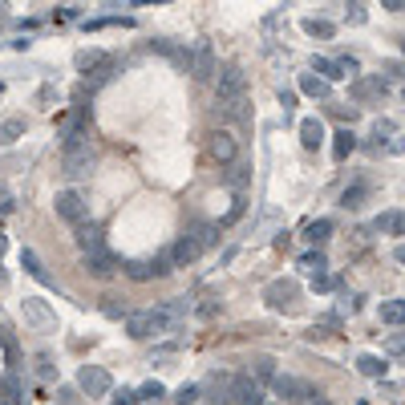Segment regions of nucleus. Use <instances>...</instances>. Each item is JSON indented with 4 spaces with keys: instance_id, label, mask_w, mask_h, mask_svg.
I'll use <instances>...</instances> for the list:
<instances>
[{
    "instance_id": "obj_1",
    "label": "nucleus",
    "mask_w": 405,
    "mask_h": 405,
    "mask_svg": "<svg viewBox=\"0 0 405 405\" xmlns=\"http://www.w3.org/2000/svg\"><path fill=\"white\" fill-rule=\"evenodd\" d=\"M90 167H93V142L82 130H69L65 150H61V171L69 179H82V175H90Z\"/></svg>"
},
{
    "instance_id": "obj_2",
    "label": "nucleus",
    "mask_w": 405,
    "mask_h": 405,
    "mask_svg": "<svg viewBox=\"0 0 405 405\" xmlns=\"http://www.w3.org/2000/svg\"><path fill=\"white\" fill-rule=\"evenodd\" d=\"M215 235H219V231H215L211 223L199 227V231H191V235H182L179 243L171 247V264H175V268H186V264H195V260H199V256H203V251H207V247L215 243Z\"/></svg>"
},
{
    "instance_id": "obj_3",
    "label": "nucleus",
    "mask_w": 405,
    "mask_h": 405,
    "mask_svg": "<svg viewBox=\"0 0 405 405\" xmlns=\"http://www.w3.org/2000/svg\"><path fill=\"white\" fill-rule=\"evenodd\" d=\"M53 207H57V219H65L69 227L90 223V203H86L77 191H61V195L53 199Z\"/></svg>"
},
{
    "instance_id": "obj_4",
    "label": "nucleus",
    "mask_w": 405,
    "mask_h": 405,
    "mask_svg": "<svg viewBox=\"0 0 405 405\" xmlns=\"http://www.w3.org/2000/svg\"><path fill=\"white\" fill-rule=\"evenodd\" d=\"M227 405H260V381L256 377H223Z\"/></svg>"
},
{
    "instance_id": "obj_5",
    "label": "nucleus",
    "mask_w": 405,
    "mask_h": 405,
    "mask_svg": "<svg viewBox=\"0 0 405 405\" xmlns=\"http://www.w3.org/2000/svg\"><path fill=\"white\" fill-rule=\"evenodd\" d=\"M215 90H219V101H247V77H243V69L239 65H227L223 73H219V82H215Z\"/></svg>"
},
{
    "instance_id": "obj_6",
    "label": "nucleus",
    "mask_w": 405,
    "mask_h": 405,
    "mask_svg": "<svg viewBox=\"0 0 405 405\" xmlns=\"http://www.w3.org/2000/svg\"><path fill=\"white\" fill-rule=\"evenodd\" d=\"M296 296H300V284L296 280H271L268 288H264V300H268V308H275V312H288L296 304Z\"/></svg>"
},
{
    "instance_id": "obj_7",
    "label": "nucleus",
    "mask_w": 405,
    "mask_h": 405,
    "mask_svg": "<svg viewBox=\"0 0 405 405\" xmlns=\"http://www.w3.org/2000/svg\"><path fill=\"white\" fill-rule=\"evenodd\" d=\"M271 389L280 393V397H292V402H316V389L308 381H300V377H288V373H275L271 377Z\"/></svg>"
},
{
    "instance_id": "obj_8",
    "label": "nucleus",
    "mask_w": 405,
    "mask_h": 405,
    "mask_svg": "<svg viewBox=\"0 0 405 405\" xmlns=\"http://www.w3.org/2000/svg\"><path fill=\"white\" fill-rule=\"evenodd\" d=\"M77 385H82L90 397H106L114 381H110V373H106L101 365H82V373H77Z\"/></svg>"
},
{
    "instance_id": "obj_9",
    "label": "nucleus",
    "mask_w": 405,
    "mask_h": 405,
    "mask_svg": "<svg viewBox=\"0 0 405 405\" xmlns=\"http://www.w3.org/2000/svg\"><path fill=\"white\" fill-rule=\"evenodd\" d=\"M21 312H25V320H29L33 328H41V332H49V328H57V316L49 312V304L41 300V296H25V304H21Z\"/></svg>"
},
{
    "instance_id": "obj_10",
    "label": "nucleus",
    "mask_w": 405,
    "mask_h": 405,
    "mask_svg": "<svg viewBox=\"0 0 405 405\" xmlns=\"http://www.w3.org/2000/svg\"><path fill=\"white\" fill-rule=\"evenodd\" d=\"M191 73L199 77V82H211L219 69H215V53H211V45H199L195 53H191Z\"/></svg>"
},
{
    "instance_id": "obj_11",
    "label": "nucleus",
    "mask_w": 405,
    "mask_h": 405,
    "mask_svg": "<svg viewBox=\"0 0 405 405\" xmlns=\"http://www.w3.org/2000/svg\"><path fill=\"white\" fill-rule=\"evenodd\" d=\"M110 65H114V61H110L106 53H97V49L77 53V69H82V73H90V69H93V77H106V73H110Z\"/></svg>"
},
{
    "instance_id": "obj_12",
    "label": "nucleus",
    "mask_w": 405,
    "mask_h": 405,
    "mask_svg": "<svg viewBox=\"0 0 405 405\" xmlns=\"http://www.w3.org/2000/svg\"><path fill=\"white\" fill-rule=\"evenodd\" d=\"M385 77H360V82H353V101H373V97H385Z\"/></svg>"
},
{
    "instance_id": "obj_13",
    "label": "nucleus",
    "mask_w": 405,
    "mask_h": 405,
    "mask_svg": "<svg viewBox=\"0 0 405 405\" xmlns=\"http://www.w3.org/2000/svg\"><path fill=\"white\" fill-rule=\"evenodd\" d=\"M77 247H82V256H93V251H106V239L93 223H82L77 227Z\"/></svg>"
},
{
    "instance_id": "obj_14",
    "label": "nucleus",
    "mask_w": 405,
    "mask_h": 405,
    "mask_svg": "<svg viewBox=\"0 0 405 405\" xmlns=\"http://www.w3.org/2000/svg\"><path fill=\"white\" fill-rule=\"evenodd\" d=\"M211 154H215L223 167H231V162H235V138L227 134V130H215V134H211Z\"/></svg>"
},
{
    "instance_id": "obj_15",
    "label": "nucleus",
    "mask_w": 405,
    "mask_h": 405,
    "mask_svg": "<svg viewBox=\"0 0 405 405\" xmlns=\"http://www.w3.org/2000/svg\"><path fill=\"white\" fill-rule=\"evenodd\" d=\"M82 264H86V271H90V275L106 280V275L114 271V256H110V251H93V256H82Z\"/></svg>"
},
{
    "instance_id": "obj_16",
    "label": "nucleus",
    "mask_w": 405,
    "mask_h": 405,
    "mask_svg": "<svg viewBox=\"0 0 405 405\" xmlns=\"http://www.w3.org/2000/svg\"><path fill=\"white\" fill-rule=\"evenodd\" d=\"M126 332H130L134 341L154 336V320H150V312H130V316H126Z\"/></svg>"
},
{
    "instance_id": "obj_17",
    "label": "nucleus",
    "mask_w": 405,
    "mask_h": 405,
    "mask_svg": "<svg viewBox=\"0 0 405 405\" xmlns=\"http://www.w3.org/2000/svg\"><path fill=\"white\" fill-rule=\"evenodd\" d=\"M373 227H377L381 235H405V211H381Z\"/></svg>"
},
{
    "instance_id": "obj_18",
    "label": "nucleus",
    "mask_w": 405,
    "mask_h": 405,
    "mask_svg": "<svg viewBox=\"0 0 405 405\" xmlns=\"http://www.w3.org/2000/svg\"><path fill=\"white\" fill-rule=\"evenodd\" d=\"M300 142H304L308 150H316V146L324 142V126H320L316 118H304V122H300Z\"/></svg>"
},
{
    "instance_id": "obj_19",
    "label": "nucleus",
    "mask_w": 405,
    "mask_h": 405,
    "mask_svg": "<svg viewBox=\"0 0 405 405\" xmlns=\"http://www.w3.org/2000/svg\"><path fill=\"white\" fill-rule=\"evenodd\" d=\"M215 114L227 122H247V101H215Z\"/></svg>"
},
{
    "instance_id": "obj_20",
    "label": "nucleus",
    "mask_w": 405,
    "mask_h": 405,
    "mask_svg": "<svg viewBox=\"0 0 405 405\" xmlns=\"http://www.w3.org/2000/svg\"><path fill=\"white\" fill-rule=\"evenodd\" d=\"M312 73H320V82H336V77H345L341 61H328V57H316V61H312Z\"/></svg>"
},
{
    "instance_id": "obj_21",
    "label": "nucleus",
    "mask_w": 405,
    "mask_h": 405,
    "mask_svg": "<svg viewBox=\"0 0 405 405\" xmlns=\"http://www.w3.org/2000/svg\"><path fill=\"white\" fill-rule=\"evenodd\" d=\"M381 320L385 324H405V300H381Z\"/></svg>"
},
{
    "instance_id": "obj_22",
    "label": "nucleus",
    "mask_w": 405,
    "mask_h": 405,
    "mask_svg": "<svg viewBox=\"0 0 405 405\" xmlns=\"http://www.w3.org/2000/svg\"><path fill=\"white\" fill-rule=\"evenodd\" d=\"M357 150V138H353V130H341V134H332V154L336 158H349Z\"/></svg>"
},
{
    "instance_id": "obj_23",
    "label": "nucleus",
    "mask_w": 405,
    "mask_h": 405,
    "mask_svg": "<svg viewBox=\"0 0 405 405\" xmlns=\"http://www.w3.org/2000/svg\"><path fill=\"white\" fill-rule=\"evenodd\" d=\"M357 369L365 373V377H385L389 365H385L381 357H373V353H365V357H357Z\"/></svg>"
},
{
    "instance_id": "obj_24",
    "label": "nucleus",
    "mask_w": 405,
    "mask_h": 405,
    "mask_svg": "<svg viewBox=\"0 0 405 405\" xmlns=\"http://www.w3.org/2000/svg\"><path fill=\"white\" fill-rule=\"evenodd\" d=\"M328 235H332V219H316V223L304 227V239H308V243H324Z\"/></svg>"
},
{
    "instance_id": "obj_25",
    "label": "nucleus",
    "mask_w": 405,
    "mask_h": 405,
    "mask_svg": "<svg viewBox=\"0 0 405 405\" xmlns=\"http://www.w3.org/2000/svg\"><path fill=\"white\" fill-rule=\"evenodd\" d=\"M21 134H25V122H21V118H8V122H0V146H12Z\"/></svg>"
},
{
    "instance_id": "obj_26",
    "label": "nucleus",
    "mask_w": 405,
    "mask_h": 405,
    "mask_svg": "<svg viewBox=\"0 0 405 405\" xmlns=\"http://www.w3.org/2000/svg\"><path fill=\"white\" fill-rule=\"evenodd\" d=\"M300 90L308 97H328V82H320L316 73H300Z\"/></svg>"
},
{
    "instance_id": "obj_27",
    "label": "nucleus",
    "mask_w": 405,
    "mask_h": 405,
    "mask_svg": "<svg viewBox=\"0 0 405 405\" xmlns=\"http://www.w3.org/2000/svg\"><path fill=\"white\" fill-rule=\"evenodd\" d=\"M300 268L312 271V275H324V271H328V260H324V251H308V256H300Z\"/></svg>"
},
{
    "instance_id": "obj_28",
    "label": "nucleus",
    "mask_w": 405,
    "mask_h": 405,
    "mask_svg": "<svg viewBox=\"0 0 405 405\" xmlns=\"http://www.w3.org/2000/svg\"><path fill=\"white\" fill-rule=\"evenodd\" d=\"M304 33H308V37H320V41H328V37H332V25H328V21H316V16H308V21H304Z\"/></svg>"
},
{
    "instance_id": "obj_29",
    "label": "nucleus",
    "mask_w": 405,
    "mask_h": 405,
    "mask_svg": "<svg viewBox=\"0 0 405 405\" xmlns=\"http://www.w3.org/2000/svg\"><path fill=\"white\" fill-rule=\"evenodd\" d=\"M21 264H25V271H33L37 280H49L45 268H41V260H37V251H29V247H25V251H21Z\"/></svg>"
},
{
    "instance_id": "obj_30",
    "label": "nucleus",
    "mask_w": 405,
    "mask_h": 405,
    "mask_svg": "<svg viewBox=\"0 0 405 405\" xmlns=\"http://www.w3.org/2000/svg\"><path fill=\"white\" fill-rule=\"evenodd\" d=\"M365 191H369L365 182H353V186L345 191V199H341V203H345V207H360V199H365Z\"/></svg>"
},
{
    "instance_id": "obj_31",
    "label": "nucleus",
    "mask_w": 405,
    "mask_h": 405,
    "mask_svg": "<svg viewBox=\"0 0 405 405\" xmlns=\"http://www.w3.org/2000/svg\"><path fill=\"white\" fill-rule=\"evenodd\" d=\"M162 393H167V389H162V385H158V381H150V385H142V389H138L134 397H138V402H158V397H162Z\"/></svg>"
},
{
    "instance_id": "obj_32",
    "label": "nucleus",
    "mask_w": 405,
    "mask_h": 405,
    "mask_svg": "<svg viewBox=\"0 0 405 405\" xmlns=\"http://www.w3.org/2000/svg\"><path fill=\"white\" fill-rule=\"evenodd\" d=\"M146 264H150L154 275H167V271L175 268V264H171V251H162V256H154V260H146Z\"/></svg>"
},
{
    "instance_id": "obj_33",
    "label": "nucleus",
    "mask_w": 405,
    "mask_h": 405,
    "mask_svg": "<svg viewBox=\"0 0 405 405\" xmlns=\"http://www.w3.org/2000/svg\"><path fill=\"white\" fill-rule=\"evenodd\" d=\"M130 280H150V275H154V271H150V264H146V260H134V264H130Z\"/></svg>"
},
{
    "instance_id": "obj_34",
    "label": "nucleus",
    "mask_w": 405,
    "mask_h": 405,
    "mask_svg": "<svg viewBox=\"0 0 405 405\" xmlns=\"http://www.w3.org/2000/svg\"><path fill=\"white\" fill-rule=\"evenodd\" d=\"M247 171H251V167H231V175H227V182H231V186H247V179H251Z\"/></svg>"
},
{
    "instance_id": "obj_35",
    "label": "nucleus",
    "mask_w": 405,
    "mask_h": 405,
    "mask_svg": "<svg viewBox=\"0 0 405 405\" xmlns=\"http://www.w3.org/2000/svg\"><path fill=\"white\" fill-rule=\"evenodd\" d=\"M312 288H316V292H332V288H336V280L324 271V275H312Z\"/></svg>"
},
{
    "instance_id": "obj_36",
    "label": "nucleus",
    "mask_w": 405,
    "mask_h": 405,
    "mask_svg": "<svg viewBox=\"0 0 405 405\" xmlns=\"http://www.w3.org/2000/svg\"><path fill=\"white\" fill-rule=\"evenodd\" d=\"M195 397H199V389H195V385H182V389H179V397H175V402H179V405H191Z\"/></svg>"
},
{
    "instance_id": "obj_37",
    "label": "nucleus",
    "mask_w": 405,
    "mask_h": 405,
    "mask_svg": "<svg viewBox=\"0 0 405 405\" xmlns=\"http://www.w3.org/2000/svg\"><path fill=\"white\" fill-rule=\"evenodd\" d=\"M256 377H260V381H271V377H275V369H271V360H260V365H256Z\"/></svg>"
},
{
    "instance_id": "obj_38",
    "label": "nucleus",
    "mask_w": 405,
    "mask_h": 405,
    "mask_svg": "<svg viewBox=\"0 0 405 405\" xmlns=\"http://www.w3.org/2000/svg\"><path fill=\"white\" fill-rule=\"evenodd\" d=\"M385 349H389V353H405V332L389 336V341H385Z\"/></svg>"
},
{
    "instance_id": "obj_39",
    "label": "nucleus",
    "mask_w": 405,
    "mask_h": 405,
    "mask_svg": "<svg viewBox=\"0 0 405 405\" xmlns=\"http://www.w3.org/2000/svg\"><path fill=\"white\" fill-rule=\"evenodd\" d=\"M349 21H353V25L365 21V4H349Z\"/></svg>"
},
{
    "instance_id": "obj_40",
    "label": "nucleus",
    "mask_w": 405,
    "mask_h": 405,
    "mask_svg": "<svg viewBox=\"0 0 405 405\" xmlns=\"http://www.w3.org/2000/svg\"><path fill=\"white\" fill-rule=\"evenodd\" d=\"M280 106H284V110H292V106H296V93H292V90H280Z\"/></svg>"
},
{
    "instance_id": "obj_41",
    "label": "nucleus",
    "mask_w": 405,
    "mask_h": 405,
    "mask_svg": "<svg viewBox=\"0 0 405 405\" xmlns=\"http://www.w3.org/2000/svg\"><path fill=\"white\" fill-rule=\"evenodd\" d=\"M381 8H389V12H405V0H385Z\"/></svg>"
},
{
    "instance_id": "obj_42",
    "label": "nucleus",
    "mask_w": 405,
    "mask_h": 405,
    "mask_svg": "<svg viewBox=\"0 0 405 405\" xmlns=\"http://www.w3.org/2000/svg\"><path fill=\"white\" fill-rule=\"evenodd\" d=\"M134 402H138L134 393H122V397H118V402H114V405H134Z\"/></svg>"
},
{
    "instance_id": "obj_43",
    "label": "nucleus",
    "mask_w": 405,
    "mask_h": 405,
    "mask_svg": "<svg viewBox=\"0 0 405 405\" xmlns=\"http://www.w3.org/2000/svg\"><path fill=\"white\" fill-rule=\"evenodd\" d=\"M393 256H397V264H405V243L397 247V251H393Z\"/></svg>"
},
{
    "instance_id": "obj_44",
    "label": "nucleus",
    "mask_w": 405,
    "mask_h": 405,
    "mask_svg": "<svg viewBox=\"0 0 405 405\" xmlns=\"http://www.w3.org/2000/svg\"><path fill=\"white\" fill-rule=\"evenodd\" d=\"M4 247H8V239H4V235H0V256H4Z\"/></svg>"
},
{
    "instance_id": "obj_45",
    "label": "nucleus",
    "mask_w": 405,
    "mask_h": 405,
    "mask_svg": "<svg viewBox=\"0 0 405 405\" xmlns=\"http://www.w3.org/2000/svg\"><path fill=\"white\" fill-rule=\"evenodd\" d=\"M312 405H332V402H324V397H316V402Z\"/></svg>"
}]
</instances>
